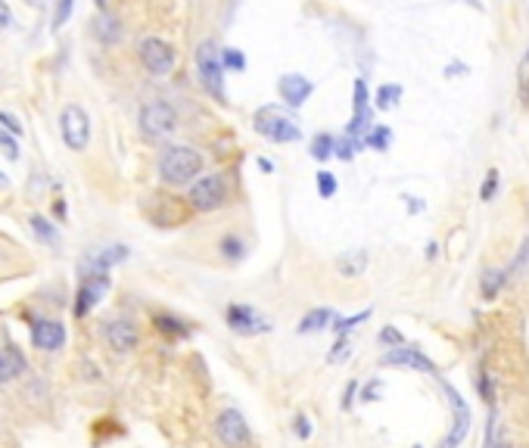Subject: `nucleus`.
Masks as SVG:
<instances>
[{
  "label": "nucleus",
  "mask_w": 529,
  "mask_h": 448,
  "mask_svg": "<svg viewBox=\"0 0 529 448\" xmlns=\"http://www.w3.org/2000/svg\"><path fill=\"white\" fill-rule=\"evenodd\" d=\"M199 171H203V153L193 147H168L159 156V174L171 187L190 184V180H196Z\"/></svg>",
  "instance_id": "f257e3e1"
},
{
  "label": "nucleus",
  "mask_w": 529,
  "mask_h": 448,
  "mask_svg": "<svg viewBox=\"0 0 529 448\" xmlns=\"http://www.w3.org/2000/svg\"><path fill=\"white\" fill-rule=\"evenodd\" d=\"M196 75L205 93H212V100L228 103L224 97V68H221V53H218L215 41H203L196 47Z\"/></svg>",
  "instance_id": "f03ea898"
},
{
  "label": "nucleus",
  "mask_w": 529,
  "mask_h": 448,
  "mask_svg": "<svg viewBox=\"0 0 529 448\" xmlns=\"http://www.w3.org/2000/svg\"><path fill=\"white\" fill-rule=\"evenodd\" d=\"M230 196V184H228V174L224 171H212V174H203L199 180H193L190 187V205L196 212H215L228 203Z\"/></svg>",
  "instance_id": "7ed1b4c3"
},
{
  "label": "nucleus",
  "mask_w": 529,
  "mask_h": 448,
  "mask_svg": "<svg viewBox=\"0 0 529 448\" xmlns=\"http://www.w3.org/2000/svg\"><path fill=\"white\" fill-rule=\"evenodd\" d=\"M255 131H259L265 140L271 143H293L302 137V131H299V124L293 122L290 115H284V112L277 109V106H265V109L255 112Z\"/></svg>",
  "instance_id": "20e7f679"
},
{
  "label": "nucleus",
  "mask_w": 529,
  "mask_h": 448,
  "mask_svg": "<svg viewBox=\"0 0 529 448\" xmlns=\"http://www.w3.org/2000/svg\"><path fill=\"white\" fill-rule=\"evenodd\" d=\"M59 131H62V140H66L68 149H87L91 143V115H87L81 106H66L59 115Z\"/></svg>",
  "instance_id": "39448f33"
},
{
  "label": "nucleus",
  "mask_w": 529,
  "mask_h": 448,
  "mask_svg": "<svg viewBox=\"0 0 529 448\" xmlns=\"http://www.w3.org/2000/svg\"><path fill=\"white\" fill-rule=\"evenodd\" d=\"M140 128L147 137H165L178 128V112L165 100H153L140 109Z\"/></svg>",
  "instance_id": "423d86ee"
},
{
  "label": "nucleus",
  "mask_w": 529,
  "mask_h": 448,
  "mask_svg": "<svg viewBox=\"0 0 529 448\" xmlns=\"http://www.w3.org/2000/svg\"><path fill=\"white\" fill-rule=\"evenodd\" d=\"M215 436H218V442H221V445H228V448H246L249 445V436H252V433H249L246 417H243L236 408H228V411H221V414H218Z\"/></svg>",
  "instance_id": "0eeeda50"
},
{
  "label": "nucleus",
  "mask_w": 529,
  "mask_h": 448,
  "mask_svg": "<svg viewBox=\"0 0 529 448\" xmlns=\"http://www.w3.org/2000/svg\"><path fill=\"white\" fill-rule=\"evenodd\" d=\"M137 53H140V62L149 75H168L174 68V50L162 37H143Z\"/></svg>",
  "instance_id": "6e6552de"
},
{
  "label": "nucleus",
  "mask_w": 529,
  "mask_h": 448,
  "mask_svg": "<svg viewBox=\"0 0 529 448\" xmlns=\"http://www.w3.org/2000/svg\"><path fill=\"white\" fill-rule=\"evenodd\" d=\"M124 259H128V246H124V243H112V246H103V249L87 252L84 259H81L78 271L84 274V277H97V274H106L109 268L122 265Z\"/></svg>",
  "instance_id": "1a4fd4ad"
},
{
  "label": "nucleus",
  "mask_w": 529,
  "mask_h": 448,
  "mask_svg": "<svg viewBox=\"0 0 529 448\" xmlns=\"http://www.w3.org/2000/svg\"><path fill=\"white\" fill-rule=\"evenodd\" d=\"M224 317H228V327L240 336H255V333H268V330H271V324H268L252 305H228Z\"/></svg>",
  "instance_id": "9d476101"
},
{
  "label": "nucleus",
  "mask_w": 529,
  "mask_h": 448,
  "mask_svg": "<svg viewBox=\"0 0 529 448\" xmlns=\"http://www.w3.org/2000/svg\"><path fill=\"white\" fill-rule=\"evenodd\" d=\"M445 395H448V404H452V433L445 436V442H442V448H458L461 442H464V436L470 433V408L464 404V398L458 395V389L454 386L445 383Z\"/></svg>",
  "instance_id": "9b49d317"
},
{
  "label": "nucleus",
  "mask_w": 529,
  "mask_h": 448,
  "mask_svg": "<svg viewBox=\"0 0 529 448\" xmlns=\"http://www.w3.org/2000/svg\"><path fill=\"white\" fill-rule=\"evenodd\" d=\"M277 93L290 109H299V106H305L308 103V97L315 93V84L299 72H286V75H280L277 78Z\"/></svg>",
  "instance_id": "f8f14e48"
},
{
  "label": "nucleus",
  "mask_w": 529,
  "mask_h": 448,
  "mask_svg": "<svg viewBox=\"0 0 529 448\" xmlns=\"http://www.w3.org/2000/svg\"><path fill=\"white\" fill-rule=\"evenodd\" d=\"M380 364H402V367H414V371H423V373L439 377L433 361H429L420 348H411V346H405V342H402V346H396V348H389V352L380 358Z\"/></svg>",
  "instance_id": "ddd939ff"
},
{
  "label": "nucleus",
  "mask_w": 529,
  "mask_h": 448,
  "mask_svg": "<svg viewBox=\"0 0 529 448\" xmlns=\"http://www.w3.org/2000/svg\"><path fill=\"white\" fill-rule=\"evenodd\" d=\"M106 290H109V277L106 274H97V277H84V283L78 286V296H75V315L84 317L87 311L93 308V305L100 302V299L106 296Z\"/></svg>",
  "instance_id": "4468645a"
},
{
  "label": "nucleus",
  "mask_w": 529,
  "mask_h": 448,
  "mask_svg": "<svg viewBox=\"0 0 529 448\" xmlns=\"http://www.w3.org/2000/svg\"><path fill=\"white\" fill-rule=\"evenodd\" d=\"M31 342L41 352H56L66 346V327L59 321H35L31 324Z\"/></svg>",
  "instance_id": "2eb2a0df"
},
{
  "label": "nucleus",
  "mask_w": 529,
  "mask_h": 448,
  "mask_svg": "<svg viewBox=\"0 0 529 448\" xmlns=\"http://www.w3.org/2000/svg\"><path fill=\"white\" fill-rule=\"evenodd\" d=\"M106 342H109L115 352H131V348H137V342H140V333H137V327L131 321H109L106 324Z\"/></svg>",
  "instance_id": "dca6fc26"
},
{
  "label": "nucleus",
  "mask_w": 529,
  "mask_h": 448,
  "mask_svg": "<svg viewBox=\"0 0 529 448\" xmlns=\"http://www.w3.org/2000/svg\"><path fill=\"white\" fill-rule=\"evenodd\" d=\"M25 367H28V361L19 348H0V383L16 380L19 373H25Z\"/></svg>",
  "instance_id": "f3484780"
},
{
  "label": "nucleus",
  "mask_w": 529,
  "mask_h": 448,
  "mask_svg": "<svg viewBox=\"0 0 529 448\" xmlns=\"http://www.w3.org/2000/svg\"><path fill=\"white\" fill-rule=\"evenodd\" d=\"M333 317H336V311L333 308H315V311H308V315L299 321V333H317V330H324V327H330L333 324Z\"/></svg>",
  "instance_id": "a211bd4d"
},
{
  "label": "nucleus",
  "mask_w": 529,
  "mask_h": 448,
  "mask_svg": "<svg viewBox=\"0 0 529 448\" xmlns=\"http://www.w3.org/2000/svg\"><path fill=\"white\" fill-rule=\"evenodd\" d=\"M336 268H340L342 277H358V274H364V268H367V252L364 249H355V252L340 255Z\"/></svg>",
  "instance_id": "6ab92c4d"
},
{
  "label": "nucleus",
  "mask_w": 529,
  "mask_h": 448,
  "mask_svg": "<svg viewBox=\"0 0 529 448\" xmlns=\"http://www.w3.org/2000/svg\"><path fill=\"white\" fill-rule=\"evenodd\" d=\"M97 37L103 44H115L118 37H122V22H118L115 16H112V12H100L97 16Z\"/></svg>",
  "instance_id": "aec40b11"
},
{
  "label": "nucleus",
  "mask_w": 529,
  "mask_h": 448,
  "mask_svg": "<svg viewBox=\"0 0 529 448\" xmlns=\"http://www.w3.org/2000/svg\"><path fill=\"white\" fill-rule=\"evenodd\" d=\"M361 143L371 149H377V153H386L392 143V131L386 128V124H373V128H367V134L361 137Z\"/></svg>",
  "instance_id": "412c9836"
},
{
  "label": "nucleus",
  "mask_w": 529,
  "mask_h": 448,
  "mask_svg": "<svg viewBox=\"0 0 529 448\" xmlns=\"http://www.w3.org/2000/svg\"><path fill=\"white\" fill-rule=\"evenodd\" d=\"M28 227L37 234V240L47 243V246H56L59 243V234H56V227L47 221L44 215H28Z\"/></svg>",
  "instance_id": "4be33fe9"
},
{
  "label": "nucleus",
  "mask_w": 529,
  "mask_h": 448,
  "mask_svg": "<svg viewBox=\"0 0 529 448\" xmlns=\"http://www.w3.org/2000/svg\"><path fill=\"white\" fill-rule=\"evenodd\" d=\"M333 147H336V137L333 134H327V131L315 134V140H311V159L327 162L330 156H333Z\"/></svg>",
  "instance_id": "5701e85b"
},
{
  "label": "nucleus",
  "mask_w": 529,
  "mask_h": 448,
  "mask_svg": "<svg viewBox=\"0 0 529 448\" xmlns=\"http://www.w3.org/2000/svg\"><path fill=\"white\" fill-rule=\"evenodd\" d=\"M398 100H402V84H383V87H377L373 106L377 109H396Z\"/></svg>",
  "instance_id": "b1692460"
},
{
  "label": "nucleus",
  "mask_w": 529,
  "mask_h": 448,
  "mask_svg": "<svg viewBox=\"0 0 529 448\" xmlns=\"http://www.w3.org/2000/svg\"><path fill=\"white\" fill-rule=\"evenodd\" d=\"M221 68L224 72H243V68H246V56H243V50L224 47L221 50Z\"/></svg>",
  "instance_id": "393cba45"
},
{
  "label": "nucleus",
  "mask_w": 529,
  "mask_h": 448,
  "mask_svg": "<svg viewBox=\"0 0 529 448\" xmlns=\"http://www.w3.org/2000/svg\"><path fill=\"white\" fill-rule=\"evenodd\" d=\"M367 317H371V308L358 311V315H352V317H333V324H330V327H333V333H336V336H346L349 330L358 327V324H361V321H367Z\"/></svg>",
  "instance_id": "a878e982"
},
{
  "label": "nucleus",
  "mask_w": 529,
  "mask_h": 448,
  "mask_svg": "<svg viewBox=\"0 0 529 448\" xmlns=\"http://www.w3.org/2000/svg\"><path fill=\"white\" fill-rule=\"evenodd\" d=\"M72 10H75V0H53V19H50V28L59 31L62 25L68 22Z\"/></svg>",
  "instance_id": "bb28decb"
},
{
  "label": "nucleus",
  "mask_w": 529,
  "mask_h": 448,
  "mask_svg": "<svg viewBox=\"0 0 529 448\" xmlns=\"http://www.w3.org/2000/svg\"><path fill=\"white\" fill-rule=\"evenodd\" d=\"M349 355H352V339H349V336H340L333 352H327V364H342Z\"/></svg>",
  "instance_id": "cd10ccee"
},
{
  "label": "nucleus",
  "mask_w": 529,
  "mask_h": 448,
  "mask_svg": "<svg viewBox=\"0 0 529 448\" xmlns=\"http://www.w3.org/2000/svg\"><path fill=\"white\" fill-rule=\"evenodd\" d=\"M315 184H317V193H321L324 199H330V196H333V193H336V178L327 171V168L315 174Z\"/></svg>",
  "instance_id": "c85d7f7f"
},
{
  "label": "nucleus",
  "mask_w": 529,
  "mask_h": 448,
  "mask_svg": "<svg viewBox=\"0 0 529 448\" xmlns=\"http://www.w3.org/2000/svg\"><path fill=\"white\" fill-rule=\"evenodd\" d=\"M504 277H508L504 271H485V277H483V292H485V296H489V299L495 296V292L501 290Z\"/></svg>",
  "instance_id": "c756f323"
},
{
  "label": "nucleus",
  "mask_w": 529,
  "mask_h": 448,
  "mask_svg": "<svg viewBox=\"0 0 529 448\" xmlns=\"http://www.w3.org/2000/svg\"><path fill=\"white\" fill-rule=\"evenodd\" d=\"M358 147H364L361 140H355V137H346V140H336V147H333V156H340L342 162H349L355 156V149Z\"/></svg>",
  "instance_id": "7c9ffc66"
},
{
  "label": "nucleus",
  "mask_w": 529,
  "mask_h": 448,
  "mask_svg": "<svg viewBox=\"0 0 529 448\" xmlns=\"http://www.w3.org/2000/svg\"><path fill=\"white\" fill-rule=\"evenodd\" d=\"M495 190H498V171H495V168H492V171L485 174L483 187H479V199H483V203H489V199L495 196Z\"/></svg>",
  "instance_id": "2f4dec72"
},
{
  "label": "nucleus",
  "mask_w": 529,
  "mask_h": 448,
  "mask_svg": "<svg viewBox=\"0 0 529 448\" xmlns=\"http://www.w3.org/2000/svg\"><path fill=\"white\" fill-rule=\"evenodd\" d=\"M221 252L228 255V259H243V240H236V236H224Z\"/></svg>",
  "instance_id": "473e14b6"
},
{
  "label": "nucleus",
  "mask_w": 529,
  "mask_h": 448,
  "mask_svg": "<svg viewBox=\"0 0 529 448\" xmlns=\"http://www.w3.org/2000/svg\"><path fill=\"white\" fill-rule=\"evenodd\" d=\"M0 147L6 149V156H10V159H19V143H16V137H12L10 131H3V128H0Z\"/></svg>",
  "instance_id": "72a5a7b5"
},
{
  "label": "nucleus",
  "mask_w": 529,
  "mask_h": 448,
  "mask_svg": "<svg viewBox=\"0 0 529 448\" xmlns=\"http://www.w3.org/2000/svg\"><path fill=\"white\" fill-rule=\"evenodd\" d=\"M380 342H383V346H392V348H396V346H402V342H405V336L398 333L396 327H383V330H380Z\"/></svg>",
  "instance_id": "f704fd0d"
},
{
  "label": "nucleus",
  "mask_w": 529,
  "mask_h": 448,
  "mask_svg": "<svg viewBox=\"0 0 529 448\" xmlns=\"http://www.w3.org/2000/svg\"><path fill=\"white\" fill-rule=\"evenodd\" d=\"M0 124H3V131H10V134L12 137H19V134H22V124H19V118L16 115H10V112H3V109H0Z\"/></svg>",
  "instance_id": "c9c22d12"
},
{
  "label": "nucleus",
  "mask_w": 529,
  "mask_h": 448,
  "mask_svg": "<svg viewBox=\"0 0 529 448\" xmlns=\"http://www.w3.org/2000/svg\"><path fill=\"white\" fill-rule=\"evenodd\" d=\"M156 321H159V327L162 330H168V333H184V327H180V321H174V317H156Z\"/></svg>",
  "instance_id": "e433bc0d"
},
{
  "label": "nucleus",
  "mask_w": 529,
  "mask_h": 448,
  "mask_svg": "<svg viewBox=\"0 0 529 448\" xmlns=\"http://www.w3.org/2000/svg\"><path fill=\"white\" fill-rule=\"evenodd\" d=\"M293 429H296L299 439H308V436H311V423H308V417H296V427H293Z\"/></svg>",
  "instance_id": "4c0bfd02"
},
{
  "label": "nucleus",
  "mask_w": 529,
  "mask_h": 448,
  "mask_svg": "<svg viewBox=\"0 0 529 448\" xmlns=\"http://www.w3.org/2000/svg\"><path fill=\"white\" fill-rule=\"evenodd\" d=\"M10 22H12L10 3H6V0H0V31H3V28H10Z\"/></svg>",
  "instance_id": "58836bf2"
},
{
  "label": "nucleus",
  "mask_w": 529,
  "mask_h": 448,
  "mask_svg": "<svg viewBox=\"0 0 529 448\" xmlns=\"http://www.w3.org/2000/svg\"><path fill=\"white\" fill-rule=\"evenodd\" d=\"M355 389H358V383H355V380H352V383H349L346 386V398H342V408H352V398H355Z\"/></svg>",
  "instance_id": "ea45409f"
},
{
  "label": "nucleus",
  "mask_w": 529,
  "mask_h": 448,
  "mask_svg": "<svg viewBox=\"0 0 529 448\" xmlns=\"http://www.w3.org/2000/svg\"><path fill=\"white\" fill-rule=\"evenodd\" d=\"M377 395H380V383H371V386L364 389V395H361V398H364V402H373Z\"/></svg>",
  "instance_id": "a19ab883"
},
{
  "label": "nucleus",
  "mask_w": 529,
  "mask_h": 448,
  "mask_svg": "<svg viewBox=\"0 0 529 448\" xmlns=\"http://www.w3.org/2000/svg\"><path fill=\"white\" fill-rule=\"evenodd\" d=\"M458 72H464V75H467V66H461V62H452V66L445 68L448 78H458Z\"/></svg>",
  "instance_id": "79ce46f5"
},
{
  "label": "nucleus",
  "mask_w": 529,
  "mask_h": 448,
  "mask_svg": "<svg viewBox=\"0 0 529 448\" xmlns=\"http://www.w3.org/2000/svg\"><path fill=\"white\" fill-rule=\"evenodd\" d=\"M408 199V212H423V203L420 199H414V196H405Z\"/></svg>",
  "instance_id": "37998d69"
},
{
  "label": "nucleus",
  "mask_w": 529,
  "mask_h": 448,
  "mask_svg": "<svg viewBox=\"0 0 529 448\" xmlns=\"http://www.w3.org/2000/svg\"><path fill=\"white\" fill-rule=\"evenodd\" d=\"M259 168H261V171H274V165L268 159H259Z\"/></svg>",
  "instance_id": "c03bdc74"
},
{
  "label": "nucleus",
  "mask_w": 529,
  "mask_h": 448,
  "mask_svg": "<svg viewBox=\"0 0 529 448\" xmlns=\"http://www.w3.org/2000/svg\"><path fill=\"white\" fill-rule=\"evenodd\" d=\"M436 249H439V246H436V243H429V246H427V259H436Z\"/></svg>",
  "instance_id": "a18cd8bd"
},
{
  "label": "nucleus",
  "mask_w": 529,
  "mask_h": 448,
  "mask_svg": "<svg viewBox=\"0 0 529 448\" xmlns=\"http://www.w3.org/2000/svg\"><path fill=\"white\" fill-rule=\"evenodd\" d=\"M93 3H97V6H100V10H106V0H93Z\"/></svg>",
  "instance_id": "49530a36"
},
{
  "label": "nucleus",
  "mask_w": 529,
  "mask_h": 448,
  "mask_svg": "<svg viewBox=\"0 0 529 448\" xmlns=\"http://www.w3.org/2000/svg\"><path fill=\"white\" fill-rule=\"evenodd\" d=\"M461 3H470V6H479V0H461Z\"/></svg>",
  "instance_id": "de8ad7c7"
},
{
  "label": "nucleus",
  "mask_w": 529,
  "mask_h": 448,
  "mask_svg": "<svg viewBox=\"0 0 529 448\" xmlns=\"http://www.w3.org/2000/svg\"><path fill=\"white\" fill-rule=\"evenodd\" d=\"M0 187H6V174L3 171H0Z\"/></svg>",
  "instance_id": "09e8293b"
},
{
  "label": "nucleus",
  "mask_w": 529,
  "mask_h": 448,
  "mask_svg": "<svg viewBox=\"0 0 529 448\" xmlns=\"http://www.w3.org/2000/svg\"><path fill=\"white\" fill-rule=\"evenodd\" d=\"M35 3H44V0H35Z\"/></svg>",
  "instance_id": "8fccbe9b"
}]
</instances>
